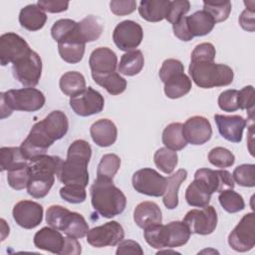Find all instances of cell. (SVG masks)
I'll use <instances>...</instances> for the list:
<instances>
[{"label":"cell","mask_w":255,"mask_h":255,"mask_svg":"<svg viewBox=\"0 0 255 255\" xmlns=\"http://www.w3.org/2000/svg\"><path fill=\"white\" fill-rule=\"evenodd\" d=\"M208 160L211 164L220 167L226 168L233 165L235 161L234 154L227 148L217 146L212 148L208 153Z\"/></svg>","instance_id":"43"},{"label":"cell","mask_w":255,"mask_h":255,"mask_svg":"<svg viewBox=\"0 0 255 255\" xmlns=\"http://www.w3.org/2000/svg\"><path fill=\"white\" fill-rule=\"evenodd\" d=\"M46 221L49 226L77 239L86 236L89 231V225L82 214L61 205H51L47 209Z\"/></svg>","instance_id":"7"},{"label":"cell","mask_w":255,"mask_h":255,"mask_svg":"<svg viewBox=\"0 0 255 255\" xmlns=\"http://www.w3.org/2000/svg\"><path fill=\"white\" fill-rule=\"evenodd\" d=\"M121 167V158L115 153L103 155L97 169V177L113 179Z\"/></svg>","instance_id":"39"},{"label":"cell","mask_w":255,"mask_h":255,"mask_svg":"<svg viewBox=\"0 0 255 255\" xmlns=\"http://www.w3.org/2000/svg\"><path fill=\"white\" fill-rule=\"evenodd\" d=\"M194 180L209 194L221 192L224 189L235 186L231 173L225 169L213 170L210 168H199L194 173Z\"/></svg>","instance_id":"12"},{"label":"cell","mask_w":255,"mask_h":255,"mask_svg":"<svg viewBox=\"0 0 255 255\" xmlns=\"http://www.w3.org/2000/svg\"><path fill=\"white\" fill-rule=\"evenodd\" d=\"M82 252V248L77 238L74 237H65V245L61 252V255H79Z\"/></svg>","instance_id":"58"},{"label":"cell","mask_w":255,"mask_h":255,"mask_svg":"<svg viewBox=\"0 0 255 255\" xmlns=\"http://www.w3.org/2000/svg\"><path fill=\"white\" fill-rule=\"evenodd\" d=\"M237 90H226L218 97V106L224 112H235L238 110L237 104Z\"/></svg>","instance_id":"52"},{"label":"cell","mask_w":255,"mask_h":255,"mask_svg":"<svg viewBox=\"0 0 255 255\" xmlns=\"http://www.w3.org/2000/svg\"><path fill=\"white\" fill-rule=\"evenodd\" d=\"M78 23L71 19H60L54 23L51 28V35L53 39L57 42H60L70 34H72L76 28Z\"/></svg>","instance_id":"46"},{"label":"cell","mask_w":255,"mask_h":255,"mask_svg":"<svg viewBox=\"0 0 255 255\" xmlns=\"http://www.w3.org/2000/svg\"><path fill=\"white\" fill-rule=\"evenodd\" d=\"M184 73V66L183 64L176 59H167L163 61L161 68L159 69L158 75L162 83H164L166 80H168L170 77L179 74Z\"/></svg>","instance_id":"51"},{"label":"cell","mask_w":255,"mask_h":255,"mask_svg":"<svg viewBox=\"0 0 255 255\" xmlns=\"http://www.w3.org/2000/svg\"><path fill=\"white\" fill-rule=\"evenodd\" d=\"M78 26V25H77ZM86 43L82 41L76 30L58 42V51L62 60L69 64L79 63L85 54Z\"/></svg>","instance_id":"21"},{"label":"cell","mask_w":255,"mask_h":255,"mask_svg":"<svg viewBox=\"0 0 255 255\" xmlns=\"http://www.w3.org/2000/svg\"><path fill=\"white\" fill-rule=\"evenodd\" d=\"M29 165L10 170L7 173V181L9 185L16 190H21L27 187L29 181Z\"/></svg>","instance_id":"47"},{"label":"cell","mask_w":255,"mask_h":255,"mask_svg":"<svg viewBox=\"0 0 255 255\" xmlns=\"http://www.w3.org/2000/svg\"><path fill=\"white\" fill-rule=\"evenodd\" d=\"M185 23L188 33L192 38L209 34L216 24L212 17L204 10L196 11L190 16H185Z\"/></svg>","instance_id":"25"},{"label":"cell","mask_w":255,"mask_h":255,"mask_svg":"<svg viewBox=\"0 0 255 255\" xmlns=\"http://www.w3.org/2000/svg\"><path fill=\"white\" fill-rule=\"evenodd\" d=\"M214 121L217 125L218 131L226 140L237 143L242 140L243 130L246 127V120L241 116H223L216 114Z\"/></svg>","instance_id":"20"},{"label":"cell","mask_w":255,"mask_h":255,"mask_svg":"<svg viewBox=\"0 0 255 255\" xmlns=\"http://www.w3.org/2000/svg\"><path fill=\"white\" fill-rule=\"evenodd\" d=\"M234 181L244 187L255 186V165L254 164H241L238 165L232 174Z\"/></svg>","instance_id":"44"},{"label":"cell","mask_w":255,"mask_h":255,"mask_svg":"<svg viewBox=\"0 0 255 255\" xmlns=\"http://www.w3.org/2000/svg\"><path fill=\"white\" fill-rule=\"evenodd\" d=\"M1 170H14L29 163V160L24 156L20 147L3 146L0 148Z\"/></svg>","instance_id":"30"},{"label":"cell","mask_w":255,"mask_h":255,"mask_svg":"<svg viewBox=\"0 0 255 255\" xmlns=\"http://www.w3.org/2000/svg\"><path fill=\"white\" fill-rule=\"evenodd\" d=\"M216 51L211 43H201L197 45L190 56V62L210 61L214 62Z\"/></svg>","instance_id":"50"},{"label":"cell","mask_w":255,"mask_h":255,"mask_svg":"<svg viewBox=\"0 0 255 255\" xmlns=\"http://www.w3.org/2000/svg\"><path fill=\"white\" fill-rule=\"evenodd\" d=\"M12 214L19 226L25 229H33L43 220V207L32 200H21L15 204Z\"/></svg>","instance_id":"18"},{"label":"cell","mask_w":255,"mask_h":255,"mask_svg":"<svg viewBox=\"0 0 255 255\" xmlns=\"http://www.w3.org/2000/svg\"><path fill=\"white\" fill-rule=\"evenodd\" d=\"M254 88L253 86H246L238 91L237 104L238 109L246 110L251 121L254 119Z\"/></svg>","instance_id":"48"},{"label":"cell","mask_w":255,"mask_h":255,"mask_svg":"<svg viewBox=\"0 0 255 255\" xmlns=\"http://www.w3.org/2000/svg\"><path fill=\"white\" fill-rule=\"evenodd\" d=\"M164 94L169 99H178L189 93L191 80L184 73L176 74L164 83Z\"/></svg>","instance_id":"31"},{"label":"cell","mask_w":255,"mask_h":255,"mask_svg":"<svg viewBox=\"0 0 255 255\" xmlns=\"http://www.w3.org/2000/svg\"><path fill=\"white\" fill-rule=\"evenodd\" d=\"M93 208L103 217L112 218L121 214L127 205V197L113 179L99 178L90 189Z\"/></svg>","instance_id":"4"},{"label":"cell","mask_w":255,"mask_h":255,"mask_svg":"<svg viewBox=\"0 0 255 255\" xmlns=\"http://www.w3.org/2000/svg\"><path fill=\"white\" fill-rule=\"evenodd\" d=\"M95 82L106 89V91L111 95H120L126 91L127 81L118 73H112L106 77L95 80Z\"/></svg>","instance_id":"41"},{"label":"cell","mask_w":255,"mask_h":255,"mask_svg":"<svg viewBox=\"0 0 255 255\" xmlns=\"http://www.w3.org/2000/svg\"><path fill=\"white\" fill-rule=\"evenodd\" d=\"M12 71L15 79L23 86L33 88L38 85L42 74V60L33 50L13 63Z\"/></svg>","instance_id":"8"},{"label":"cell","mask_w":255,"mask_h":255,"mask_svg":"<svg viewBox=\"0 0 255 255\" xmlns=\"http://www.w3.org/2000/svg\"><path fill=\"white\" fill-rule=\"evenodd\" d=\"M254 12L255 9L253 8H246L241 15L239 16V24L240 26L248 31V32H254L255 30V23H254Z\"/></svg>","instance_id":"56"},{"label":"cell","mask_w":255,"mask_h":255,"mask_svg":"<svg viewBox=\"0 0 255 255\" xmlns=\"http://www.w3.org/2000/svg\"><path fill=\"white\" fill-rule=\"evenodd\" d=\"M229 246L237 252H246L255 246V214H245L228 236Z\"/></svg>","instance_id":"9"},{"label":"cell","mask_w":255,"mask_h":255,"mask_svg":"<svg viewBox=\"0 0 255 255\" xmlns=\"http://www.w3.org/2000/svg\"><path fill=\"white\" fill-rule=\"evenodd\" d=\"M87 241L96 248L116 246L125 237L123 226L117 221H109L103 225L89 229L86 234Z\"/></svg>","instance_id":"11"},{"label":"cell","mask_w":255,"mask_h":255,"mask_svg":"<svg viewBox=\"0 0 255 255\" xmlns=\"http://www.w3.org/2000/svg\"><path fill=\"white\" fill-rule=\"evenodd\" d=\"M31 51L28 43L18 34L9 32L0 37V63L6 66L15 63Z\"/></svg>","instance_id":"16"},{"label":"cell","mask_w":255,"mask_h":255,"mask_svg":"<svg viewBox=\"0 0 255 255\" xmlns=\"http://www.w3.org/2000/svg\"><path fill=\"white\" fill-rule=\"evenodd\" d=\"M90 133L96 144L102 147H107L116 142L118 129L111 120L101 119L91 126Z\"/></svg>","instance_id":"23"},{"label":"cell","mask_w":255,"mask_h":255,"mask_svg":"<svg viewBox=\"0 0 255 255\" xmlns=\"http://www.w3.org/2000/svg\"><path fill=\"white\" fill-rule=\"evenodd\" d=\"M143 236L146 243L155 248L162 249L166 248V236H165V226L161 223L149 226L143 229Z\"/></svg>","instance_id":"42"},{"label":"cell","mask_w":255,"mask_h":255,"mask_svg":"<svg viewBox=\"0 0 255 255\" xmlns=\"http://www.w3.org/2000/svg\"><path fill=\"white\" fill-rule=\"evenodd\" d=\"M144 58L139 50L127 52L121 58L118 70L125 76L137 75L143 68Z\"/></svg>","instance_id":"34"},{"label":"cell","mask_w":255,"mask_h":255,"mask_svg":"<svg viewBox=\"0 0 255 255\" xmlns=\"http://www.w3.org/2000/svg\"><path fill=\"white\" fill-rule=\"evenodd\" d=\"M190 9V3L187 0H174L169 2L165 19L172 25L184 16Z\"/></svg>","instance_id":"49"},{"label":"cell","mask_w":255,"mask_h":255,"mask_svg":"<svg viewBox=\"0 0 255 255\" xmlns=\"http://www.w3.org/2000/svg\"><path fill=\"white\" fill-rule=\"evenodd\" d=\"M116 253L117 255H126V254L142 255L143 250L140 247V245L133 240H122L119 243Z\"/></svg>","instance_id":"55"},{"label":"cell","mask_w":255,"mask_h":255,"mask_svg":"<svg viewBox=\"0 0 255 255\" xmlns=\"http://www.w3.org/2000/svg\"><path fill=\"white\" fill-rule=\"evenodd\" d=\"M203 10L207 12L215 23L225 21L231 12L230 1H204Z\"/></svg>","instance_id":"40"},{"label":"cell","mask_w":255,"mask_h":255,"mask_svg":"<svg viewBox=\"0 0 255 255\" xmlns=\"http://www.w3.org/2000/svg\"><path fill=\"white\" fill-rule=\"evenodd\" d=\"M169 0H142L139 3L138 13L148 22H159L165 19Z\"/></svg>","instance_id":"27"},{"label":"cell","mask_w":255,"mask_h":255,"mask_svg":"<svg viewBox=\"0 0 255 255\" xmlns=\"http://www.w3.org/2000/svg\"><path fill=\"white\" fill-rule=\"evenodd\" d=\"M34 245L38 249L61 255L65 245V237L53 227H43L34 235Z\"/></svg>","instance_id":"22"},{"label":"cell","mask_w":255,"mask_h":255,"mask_svg":"<svg viewBox=\"0 0 255 255\" xmlns=\"http://www.w3.org/2000/svg\"><path fill=\"white\" fill-rule=\"evenodd\" d=\"M47 21V15L37 4H30L21 9L19 22L28 31H38L42 29Z\"/></svg>","instance_id":"26"},{"label":"cell","mask_w":255,"mask_h":255,"mask_svg":"<svg viewBox=\"0 0 255 255\" xmlns=\"http://www.w3.org/2000/svg\"><path fill=\"white\" fill-rule=\"evenodd\" d=\"M117 64L118 58L113 50L108 47H99L95 49L89 59V65L94 81L115 73Z\"/></svg>","instance_id":"17"},{"label":"cell","mask_w":255,"mask_h":255,"mask_svg":"<svg viewBox=\"0 0 255 255\" xmlns=\"http://www.w3.org/2000/svg\"><path fill=\"white\" fill-rule=\"evenodd\" d=\"M63 161L59 156L47 154L29 161L30 176L26 188L32 197L43 198L49 193Z\"/></svg>","instance_id":"3"},{"label":"cell","mask_w":255,"mask_h":255,"mask_svg":"<svg viewBox=\"0 0 255 255\" xmlns=\"http://www.w3.org/2000/svg\"><path fill=\"white\" fill-rule=\"evenodd\" d=\"M143 38L141 26L131 20H125L119 23L113 33V40L116 46L125 52L133 51L139 46Z\"/></svg>","instance_id":"14"},{"label":"cell","mask_w":255,"mask_h":255,"mask_svg":"<svg viewBox=\"0 0 255 255\" xmlns=\"http://www.w3.org/2000/svg\"><path fill=\"white\" fill-rule=\"evenodd\" d=\"M103 32V25L100 20L94 16L89 15L78 23L77 33L84 43L94 42L100 38Z\"/></svg>","instance_id":"32"},{"label":"cell","mask_w":255,"mask_h":255,"mask_svg":"<svg viewBox=\"0 0 255 255\" xmlns=\"http://www.w3.org/2000/svg\"><path fill=\"white\" fill-rule=\"evenodd\" d=\"M187 171L183 168L166 178V188L163 194V204L168 209H174L178 205V189L181 183L186 179Z\"/></svg>","instance_id":"28"},{"label":"cell","mask_w":255,"mask_h":255,"mask_svg":"<svg viewBox=\"0 0 255 255\" xmlns=\"http://www.w3.org/2000/svg\"><path fill=\"white\" fill-rule=\"evenodd\" d=\"M1 119L9 117L14 110L36 112L42 109L46 99L42 92L35 88L12 89L1 93Z\"/></svg>","instance_id":"6"},{"label":"cell","mask_w":255,"mask_h":255,"mask_svg":"<svg viewBox=\"0 0 255 255\" xmlns=\"http://www.w3.org/2000/svg\"><path fill=\"white\" fill-rule=\"evenodd\" d=\"M59 86L66 96L74 97L86 89V80L81 73L71 71L61 77Z\"/></svg>","instance_id":"35"},{"label":"cell","mask_w":255,"mask_h":255,"mask_svg":"<svg viewBox=\"0 0 255 255\" xmlns=\"http://www.w3.org/2000/svg\"><path fill=\"white\" fill-rule=\"evenodd\" d=\"M211 194L193 180L185 190V200L190 206L204 207L209 204Z\"/></svg>","instance_id":"38"},{"label":"cell","mask_w":255,"mask_h":255,"mask_svg":"<svg viewBox=\"0 0 255 255\" xmlns=\"http://www.w3.org/2000/svg\"><path fill=\"white\" fill-rule=\"evenodd\" d=\"M135 224L142 229L159 224L162 221V214L159 206L152 201H143L136 205L133 211Z\"/></svg>","instance_id":"24"},{"label":"cell","mask_w":255,"mask_h":255,"mask_svg":"<svg viewBox=\"0 0 255 255\" xmlns=\"http://www.w3.org/2000/svg\"><path fill=\"white\" fill-rule=\"evenodd\" d=\"M188 72L195 85L203 89L228 86L234 77L229 66L210 61L190 62Z\"/></svg>","instance_id":"5"},{"label":"cell","mask_w":255,"mask_h":255,"mask_svg":"<svg viewBox=\"0 0 255 255\" xmlns=\"http://www.w3.org/2000/svg\"><path fill=\"white\" fill-rule=\"evenodd\" d=\"M68 129L69 121L67 116L61 111H53L32 127L28 136L21 143L20 149L30 161L46 154L47 149L54 141L61 139Z\"/></svg>","instance_id":"1"},{"label":"cell","mask_w":255,"mask_h":255,"mask_svg":"<svg viewBox=\"0 0 255 255\" xmlns=\"http://www.w3.org/2000/svg\"><path fill=\"white\" fill-rule=\"evenodd\" d=\"M183 125L180 123H171L162 131V143L165 147L172 150H181L187 144L182 131Z\"/></svg>","instance_id":"33"},{"label":"cell","mask_w":255,"mask_h":255,"mask_svg":"<svg viewBox=\"0 0 255 255\" xmlns=\"http://www.w3.org/2000/svg\"><path fill=\"white\" fill-rule=\"evenodd\" d=\"M218 200L222 208L228 213H236L245 208L243 197L231 188L222 190L218 196Z\"/></svg>","instance_id":"37"},{"label":"cell","mask_w":255,"mask_h":255,"mask_svg":"<svg viewBox=\"0 0 255 255\" xmlns=\"http://www.w3.org/2000/svg\"><path fill=\"white\" fill-rule=\"evenodd\" d=\"M104 106V97L92 87L86 88L84 91L70 99V107L81 117H89L99 114L103 111Z\"/></svg>","instance_id":"15"},{"label":"cell","mask_w":255,"mask_h":255,"mask_svg":"<svg viewBox=\"0 0 255 255\" xmlns=\"http://www.w3.org/2000/svg\"><path fill=\"white\" fill-rule=\"evenodd\" d=\"M111 11L117 16H124L132 13L136 8V2L133 0H114L110 2Z\"/></svg>","instance_id":"53"},{"label":"cell","mask_w":255,"mask_h":255,"mask_svg":"<svg viewBox=\"0 0 255 255\" xmlns=\"http://www.w3.org/2000/svg\"><path fill=\"white\" fill-rule=\"evenodd\" d=\"M153 161L159 170L166 174H170L177 165L178 157L175 150L167 147H160L154 152Z\"/></svg>","instance_id":"36"},{"label":"cell","mask_w":255,"mask_h":255,"mask_svg":"<svg viewBox=\"0 0 255 255\" xmlns=\"http://www.w3.org/2000/svg\"><path fill=\"white\" fill-rule=\"evenodd\" d=\"M132 186L138 193L159 197L164 194L166 188V178L156 170L145 167L135 171L132 175Z\"/></svg>","instance_id":"10"},{"label":"cell","mask_w":255,"mask_h":255,"mask_svg":"<svg viewBox=\"0 0 255 255\" xmlns=\"http://www.w3.org/2000/svg\"><path fill=\"white\" fill-rule=\"evenodd\" d=\"M61 197L70 203H82L87 198V192L84 186L77 184H65L60 189Z\"/></svg>","instance_id":"45"},{"label":"cell","mask_w":255,"mask_h":255,"mask_svg":"<svg viewBox=\"0 0 255 255\" xmlns=\"http://www.w3.org/2000/svg\"><path fill=\"white\" fill-rule=\"evenodd\" d=\"M37 5L44 11L49 13H60L64 12L69 7L68 1H58V0H39Z\"/></svg>","instance_id":"54"},{"label":"cell","mask_w":255,"mask_h":255,"mask_svg":"<svg viewBox=\"0 0 255 255\" xmlns=\"http://www.w3.org/2000/svg\"><path fill=\"white\" fill-rule=\"evenodd\" d=\"M165 226L166 248L183 246L190 238L191 232L183 221H171Z\"/></svg>","instance_id":"29"},{"label":"cell","mask_w":255,"mask_h":255,"mask_svg":"<svg viewBox=\"0 0 255 255\" xmlns=\"http://www.w3.org/2000/svg\"><path fill=\"white\" fill-rule=\"evenodd\" d=\"M182 131L186 141L194 145L207 142L212 135V128L209 121L201 116L189 118L184 123Z\"/></svg>","instance_id":"19"},{"label":"cell","mask_w":255,"mask_h":255,"mask_svg":"<svg viewBox=\"0 0 255 255\" xmlns=\"http://www.w3.org/2000/svg\"><path fill=\"white\" fill-rule=\"evenodd\" d=\"M172 29H173L174 36L177 37L181 41L187 42V41H190L193 39L190 36V34L188 33L186 23H185V16H182L177 22H175L172 25Z\"/></svg>","instance_id":"57"},{"label":"cell","mask_w":255,"mask_h":255,"mask_svg":"<svg viewBox=\"0 0 255 255\" xmlns=\"http://www.w3.org/2000/svg\"><path fill=\"white\" fill-rule=\"evenodd\" d=\"M92 156V147L84 139L73 141L58 173V179L64 184H77L86 187L89 183L88 164Z\"/></svg>","instance_id":"2"},{"label":"cell","mask_w":255,"mask_h":255,"mask_svg":"<svg viewBox=\"0 0 255 255\" xmlns=\"http://www.w3.org/2000/svg\"><path fill=\"white\" fill-rule=\"evenodd\" d=\"M183 222L187 225L191 233L208 235L216 228L217 213L211 205L204 206L201 209H191L185 214Z\"/></svg>","instance_id":"13"}]
</instances>
